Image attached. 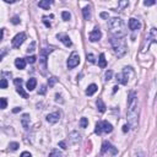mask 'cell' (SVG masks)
I'll use <instances>...</instances> for the list:
<instances>
[{"mask_svg": "<svg viewBox=\"0 0 157 157\" xmlns=\"http://www.w3.org/2000/svg\"><path fill=\"white\" fill-rule=\"evenodd\" d=\"M128 127L131 129L137 128L139 121V107H137V96L134 91H130L128 98V112H127Z\"/></svg>", "mask_w": 157, "mask_h": 157, "instance_id": "1", "label": "cell"}, {"mask_svg": "<svg viewBox=\"0 0 157 157\" xmlns=\"http://www.w3.org/2000/svg\"><path fill=\"white\" fill-rule=\"evenodd\" d=\"M109 32L112 33L113 38H123L127 33L125 30V23L120 17H113L108 22Z\"/></svg>", "mask_w": 157, "mask_h": 157, "instance_id": "2", "label": "cell"}, {"mask_svg": "<svg viewBox=\"0 0 157 157\" xmlns=\"http://www.w3.org/2000/svg\"><path fill=\"white\" fill-rule=\"evenodd\" d=\"M111 44L113 50H114V54L118 58H121L127 53L128 47H127V41L124 38H112Z\"/></svg>", "mask_w": 157, "mask_h": 157, "instance_id": "3", "label": "cell"}, {"mask_svg": "<svg viewBox=\"0 0 157 157\" xmlns=\"http://www.w3.org/2000/svg\"><path fill=\"white\" fill-rule=\"evenodd\" d=\"M53 50H54V48L50 47V48H43V49H41V52H39V69H41V73L43 75L47 74V57H48Z\"/></svg>", "mask_w": 157, "mask_h": 157, "instance_id": "4", "label": "cell"}, {"mask_svg": "<svg viewBox=\"0 0 157 157\" xmlns=\"http://www.w3.org/2000/svg\"><path fill=\"white\" fill-rule=\"evenodd\" d=\"M133 76H134V70H133L131 68H124L123 69V73L121 74H118L117 75V80L120 82V84L123 85H127L129 78H131Z\"/></svg>", "mask_w": 157, "mask_h": 157, "instance_id": "5", "label": "cell"}, {"mask_svg": "<svg viewBox=\"0 0 157 157\" xmlns=\"http://www.w3.org/2000/svg\"><path fill=\"white\" fill-rule=\"evenodd\" d=\"M113 131V125L111 123H108V121H101V123H97L96 124V129H95V133L97 135H101L102 133H106V134H108V133H112Z\"/></svg>", "mask_w": 157, "mask_h": 157, "instance_id": "6", "label": "cell"}, {"mask_svg": "<svg viewBox=\"0 0 157 157\" xmlns=\"http://www.w3.org/2000/svg\"><path fill=\"white\" fill-rule=\"evenodd\" d=\"M78 64H80V55H78L77 52H73L68 59L66 65H68L69 69H74V68H76Z\"/></svg>", "mask_w": 157, "mask_h": 157, "instance_id": "7", "label": "cell"}, {"mask_svg": "<svg viewBox=\"0 0 157 157\" xmlns=\"http://www.w3.org/2000/svg\"><path fill=\"white\" fill-rule=\"evenodd\" d=\"M25 39H26V33H23V32L17 33L13 39V47L14 48H20L22 43L25 42Z\"/></svg>", "mask_w": 157, "mask_h": 157, "instance_id": "8", "label": "cell"}, {"mask_svg": "<svg viewBox=\"0 0 157 157\" xmlns=\"http://www.w3.org/2000/svg\"><path fill=\"white\" fill-rule=\"evenodd\" d=\"M108 151H111L112 155H117L118 154V150L113 146L112 144H109L108 141H104L103 145H102V154H106V152H108Z\"/></svg>", "mask_w": 157, "mask_h": 157, "instance_id": "9", "label": "cell"}, {"mask_svg": "<svg viewBox=\"0 0 157 157\" xmlns=\"http://www.w3.org/2000/svg\"><path fill=\"white\" fill-rule=\"evenodd\" d=\"M90 41L91 42H97V41H100L101 37H102V32H101V30L98 28V27H95L93 28V31L91 33H90Z\"/></svg>", "mask_w": 157, "mask_h": 157, "instance_id": "10", "label": "cell"}, {"mask_svg": "<svg viewBox=\"0 0 157 157\" xmlns=\"http://www.w3.org/2000/svg\"><path fill=\"white\" fill-rule=\"evenodd\" d=\"M57 37H58L59 41L64 43V44H65L66 47H71V46H73L71 39H70V37H69L66 33H58V34H57Z\"/></svg>", "mask_w": 157, "mask_h": 157, "instance_id": "11", "label": "cell"}, {"mask_svg": "<svg viewBox=\"0 0 157 157\" xmlns=\"http://www.w3.org/2000/svg\"><path fill=\"white\" fill-rule=\"evenodd\" d=\"M60 119V113L59 112H55V113H50V114L47 115V121L50 124H55L57 121H59Z\"/></svg>", "mask_w": 157, "mask_h": 157, "instance_id": "12", "label": "cell"}, {"mask_svg": "<svg viewBox=\"0 0 157 157\" xmlns=\"http://www.w3.org/2000/svg\"><path fill=\"white\" fill-rule=\"evenodd\" d=\"M140 27H141V23L139 20H136V18L129 20V28L131 31H137V30H140Z\"/></svg>", "mask_w": 157, "mask_h": 157, "instance_id": "13", "label": "cell"}, {"mask_svg": "<svg viewBox=\"0 0 157 157\" xmlns=\"http://www.w3.org/2000/svg\"><path fill=\"white\" fill-rule=\"evenodd\" d=\"M69 141L70 144H77L80 141V134L77 131H73L69 134Z\"/></svg>", "mask_w": 157, "mask_h": 157, "instance_id": "14", "label": "cell"}, {"mask_svg": "<svg viewBox=\"0 0 157 157\" xmlns=\"http://www.w3.org/2000/svg\"><path fill=\"white\" fill-rule=\"evenodd\" d=\"M15 66H16L17 69H20V70L25 69L26 68V60L23 58H17L16 60H15Z\"/></svg>", "mask_w": 157, "mask_h": 157, "instance_id": "15", "label": "cell"}, {"mask_svg": "<svg viewBox=\"0 0 157 157\" xmlns=\"http://www.w3.org/2000/svg\"><path fill=\"white\" fill-rule=\"evenodd\" d=\"M36 85H37V80L34 77L32 78H30L28 81H27V84H26V87L28 91H33L34 88H36Z\"/></svg>", "mask_w": 157, "mask_h": 157, "instance_id": "16", "label": "cell"}, {"mask_svg": "<svg viewBox=\"0 0 157 157\" xmlns=\"http://www.w3.org/2000/svg\"><path fill=\"white\" fill-rule=\"evenodd\" d=\"M97 90H98V87H97V85H95V84H91L87 87V90H86V95L87 96H92L93 93H96L97 92Z\"/></svg>", "mask_w": 157, "mask_h": 157, "instance_id": "17", "label": "cell"}, {"mask_svg": "<svg viewBox=\"0 0 157 157\" xmlns=\"http://www.w3.org/2000/svg\"><path fill=\"white\" fill-rule=\"evenodd\" d=\"M21 123H22V127L27 130L28 127H30V114H23L22 119H21Z\"/></svg>", "mask_w": 157, "mask_h": 157, "instance_id": "18", "label": "cell"}, {"mask_svg": "<svg viewBox=\"0 0 157 157\" xmlns=\"http://www.w3.org/2000/svg\"><path fill=\"white\" fill-rule=\"evenodd\" d=\"M52 3L53 1H49V0H42V1L38 3V6L42 7V9H44V10H48L49 6L52 5Z\"/></svg>", "mask_w": 157, "mask_h": 157, "instance_id": "19", "label": "cell"}, {"mask_svg": "<svg viewBox=\"0 0 157 157\" xmlns=\"http://www.w3.org/2000/svg\"><path fill=\"white\" fill-rule=\"evenodd\" d=\"M82 14H84V18L85 20L91 18V9H90V6H85L84 9H82Z\"/></svg>", "mask_w": 157, "mask_h": 157, "instance_id": "20", "label": "cell"}, {"mask_svg": "<svg viewBox=\"0 0 157 157\" xmlns=\"http://www.w3.org/2000/svg\"><path fill=\"white\" fill-rule=\"evenodd\" d=\"M98 65L101 66V68H106L107 66V61H106V57L103 53L100 54V59H98Z\"/></svg>", "mask_w": 157, "mask_h": 157, "instance_id": "21", "label": "cell"}, {"mask_svg": "<svg viewBox=\"0 0 157 157\" xmlns=\"http://www.w3.org/2000/svg\"><path fill=\"white\" fill-rule=\"evenodd\" d=\"M97 107H98V111H100L101 113H104L106 112V104L103 103V101L101 100H97Z\"/></svg>", "mask_w": 157, "mask_h": 157, "instance_id": "22", "label": "cell"}, {"mask_svg": "<svg viewBox=\"0 0 157 157\" xmlns=\"http://www.w3.org/2000/svg\"><path fill=\"white\" fill-rule=\"evenodd\" d=\"M16 92L18 93L20 96H22L23 98H28V95H27V93L23 91V88H22L21 85H20V86H16Z\"/></svg>", "mask_w": 157, "mask_h": 157, "instance_id": "23", "label": "cell"}, {"mask_svg": "<svg viewBox=\"0 0 157 157\" xmlns=\"http://www.w3.org/2000/svg\"><path fill=\"white\" fill-rule=\"evenodd\" d=\"M87 125H88V119H87V118H81L80 127L81 128H87Z\"/></svg>", "mask_w": 157, "mask_h": 157, "instance_id": "24", "label": "cell"}, {"mask_svg": "<svg viewBox=\"0 0 157 157\" xmlns=\"http://www.w3.org/2000/svg\"><path fill=\"white\" fill-rule=\"evenodd\" d=\"M49 157H61V152L55 148V150H53V151L49 154Z\"/></svg>", "mask_w": 157, "mask_h": 157, "instance_id": "25", "label": "cell"}, {"mask_svg": "<svg viewBox=\"0 0 157 157\" xmlns=\"http://www.w3.org/2000/svg\"><path fill=\"white\" fill-rule=\"evenodd\" d=\"M25 60H26V63H30V64H34V63H36V60H37V58L34 57V55H31V57L25 58Z\"/></svg>", "mask_w": 157, "mask_h": 157, "instance_id": "26", "label": "cell"}, {"mask_svg": "<svg viewBox=\"0 0 157 157\" xmlns=\"http://www.w3.org/2000/svg\"><path fill=\"white\" fill-rule=\"evenodd\" d=\"M7 106V100L6 98H0V109H5Z\"/></svg>", "mask_w": 157, "mask_h": 157, "instance_id": "27", "label": "cell"}, {"mask_svg": "<svg viewBox=\"0 0 157 157\" xmlns=\"http://www.w3.org/2000/svg\"><path fill=\"white\" fill-rule=\"evenodd\" d=\"M18 147H20L18 142H10V145H9V148H10L11 151H16Z\"/></svg>", "mask_w": 157, "mask_h": 157, "instance_id": "28", "label": "cell"}, {"mask_svg": "<svg viewBox=\"0 0 157 157\" xmlns=\"http://www.w3.org/2000/svg\"><path fill=\"white\" fill-rule=\"evenodd\" d=\"M61 17H63V20H65V21H69L70 17H71V15H70V13H68V11H63Z\"/></svg>", "mask_w": 157, "mask_h": 157, "instance_id": "29", "label": "cell"}, {"mask_svg": "<svg viewBox=\"0 0 157 157\" xmlns=\"http://www.w3.org/2000/svg\"><path fill=\"white\" fill-rule=\"evenodd\" d=\"M7 85H9V82H7L6 78H1L0 80V88H7Z\"/></svg>", "mask_w": 157, "mask_h": 157, "instance_id": "30", "label": "cell"}, {"mask_svg": "<svg viewBox=\"0 0 157 157\" xmlns=\"http://www.w3.org/2000/svg\"><path fill=\"white\" fill-rule=\"evenodd\" d=\"M34 47H36V42H32L31 43V46H28V48H27V53H32L34 52Z\"/></svg>", "mask_w": 157, "mask_h": 157, "instance_id": "31", "label": "cell"}, {"mask_svg": "<svg viewBox=\"0 0 157 157\" xmlns=\"http://www.w3.org/2000/svg\"><path fill=\"white\" fill-rule=\"evenodd\" d=\"M113 76V71L112 70H108V71H106V81H109Z\"/></svg>", "mask_w": 157, "mask_h": 157, "instance_id": "32", "label": "cell"}, {"mask_svg": "<svg viewBox=\"0 0 157 157\" xmlns=\"http://www.w3.org/2000/svg\"><path fill=\"white\" fill-rule=\"evenodd\" d=\"M57 81H58V78H57V77H50V78H49V81H48V84H49L50 87H53L54 84H55Z\"/></svg>", "mask_w": 157, "mask_h": 157, "instance_id": "33", "label": "cell"}, {"mask_svg": "<svg viewBox=\"0 0 157 157\" xmlns=\"http://www.w3.org/2000/svg\"><path fill=\"white\" fill-rule=\"evenodd\" d=\"M87 61H90V63H95L96 61V59H95V55L93 54H87Z\"/></svg>", "mask_w": 157, "mask_h": 157, "instance_id": "34", "label": "cell"}, {"mask_svg": "<svg viewBox=\"0 0 157 157\" xmlns=\"http://www.w3.org/2000/svg\"><path fill=\"white\" fill-rule=\"evenodd\" d=\"M48 17H47V16H43V22H44V25H46V27H48V28H49V27H50V21H48Z\"/></svg>", "mask_w": 157, "mask_h": 157, "instance_id": "35", "label": "cell"}, {"mask_svg": "<svg viewBox=\"0 0 157 157\" xmlns=\"http://www.w3.org/2000/svg\"><path fill=\"white\" fill-rule=\"evenodd\" d=\"M46 91H47L46 85H42V86H41V90H39V91H38V93H39V95H44Z\"/></svg>", "mask_w": 157, "mask_h": 157, "instance_id": "36", "label": "cell"}, {"mask_svg": "<svg viewBox=\"0 0 157 157\" xmlns=\"http://www.w3.org/2000/svg\"><path fill=\"white\" fill-rule=\"evenodd\" d=\"M11 22H13L14 25H18V23H20V18L17 16H14L13 20H11Z\"/></svg>", "mask_w": 157, "mask_h": 157, "instance_id": "37", "label": "cell"}, {"mask_svg": "<svg viewBox=\"0 0 157 157\" xmlns=\"http://www.w3.org/2000/svg\"><path fill=\"white\" fill-rule=\"evenodd\" d=\"M22 78H15V80H14V84L15 85H16V86H20V85H22Z\"/></svg>", "mask_w": 157, "mask_h": 157, "instance_id": "38", "label": "cell"}, {"mask_svg": "<svg viewBox=\"0 0 157 157\" xmlns=\"http://www.w3.org/2000/svg\"><path fill=\"white\" fill-rule=\"evenodd\" d=\"M20 157H32V155H31L28 151H25V152H22L21 156H20Z\"/></svg>", "mask_w": 157, "mask_h": 157, "instance_id": "39", "label": "cell"}, {"mask_svg": "<svg viewBox=\"0 0 157 157\" xmlns=\"http://www.w3.org/2000/svg\"><path fill=\"white\" fill-rule=\"evenodd\" d=\"M55 101L57 102H60V103H63V102H64V101L61 100V96L59 95V93H57V95H55Z\"/></svg>", "mask_w": 157, "mask_h": 157, "instance_id": "40", "label": "cell"}, {"mask_svg": "<svg viewBox=\"0 0 157 157\" xmlns=\"http://www.w3.org/2000/svg\"><path fill=\"white\" fill-rule=\"evenodd\" d=\"M155 3H156V1H154V0H152V1H144V5L151 6V5H155Z\"/></svg>", "mask_w": 157, "mask_h": 157, "instance_id": "41", "label": "cell"}, {"mask_svg": "<svg viewBox=\"0 0 157 157\" xmlns=\"http://www.w3.org/2000/svg\"><path fill=\"white\" fill-rule=\"evenodd\" d=\"M59 146L65 150V148H66V142H65V141H60V142H59Z\"/></svg>", "mask_w": 157, "mask_h": 157, "instance_id": "42", "label": "cell"}, {"mask_svg": "<svg viewBox=\"0 0 157 157\" xmlns=\"http://www.w3.org/2000/svg\"><path fill=\"white\" fill-rule=\"evenodd\" d=\"M21 109H22L21 107H15V108L13 109V112H14V113H18V112H21Z\"/></svg>", "mask_w": 157, "mask_h": 157, "instance_id": "43", "label": "cell"}, {"mask_svg": "<svg viewBox=\"0 0 157 157\" xmlns=\"http://www.w3.org/2000/svg\"><path fill=\"white\" fill-rule=\"evenodd\" d=\"M101 17L102 18H108V14L107 13H102L101 14Z\"/></svg>", "mask_w": 157, "mask_h": 157, "instance_id": "44", "label": "cell"}, {"mask_svg": "<svg viewBox=\"0 0 157 157\" xmlns=\"http://www.w3.org/2000/svg\"><path fill=\"white\" fill-rule=\"evenodd\" d=\"M3 37H4V30H0V42L3 41Z\"/></svg>", "mask_w": 157, "mask_h": 157, "instance_id": "45", "label": "cell"}, {"mask_svg": "<svg viewBox=\"0 0 157 157\" xmlns=\"http://www.w3.org/2000/svg\"><path fill=\"white\" fill-rule=\"evenodd\" d=\"M128 130H129V127H128V125H124V127H123V131L127 133Z\"/></svg>", "mask_w": 157, "mask_h": 157, "instance_id": "46", "label": "cell"}, {"mask_svg": "<svg viewBox=\"0 0 157 157\" xmlns=\"http://www.w3.org/2000/svg\"><path fill=\"white\" fill-rule=\"evenodd\" d=\"M118 90H119V87H118V86H114V87H113V93H115Z\"/></svg>", "mask_w": 157, "mask_h": 157, "instance_id": "47", "label": "cell"}, {"mask_svg": "<svg viewBox=\"0 0 157 157\" xmlns=\"http://www.w3.org/2000/svg\"><path fill=\"white\" fill-rule=\"evenodd\" d=\"M5 3H6V4H13V3H15V1H14V0H5Z\"/></svg>", "mask_w": 157, "mask_h": 157, "instance_id": "48", "label": "cell"}, {"mask_svg": "<svg viewBox=\"0 0 157 157\" xmlns=\"http://www.w3.org/2000/svg\"><path fill=\"white\" fill-rule=\"evenodd\" d=\"M3 57H4V54H0V61H1V59H3Z\"/></svg>", "mask_w": 157, "mask_h": 157, "instance_id": "49", "label": "cell"}]
</instances>
